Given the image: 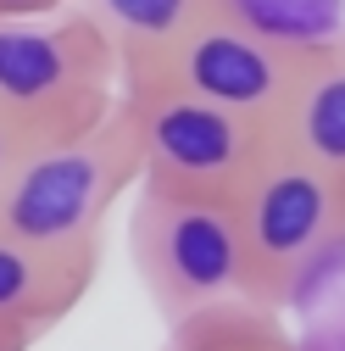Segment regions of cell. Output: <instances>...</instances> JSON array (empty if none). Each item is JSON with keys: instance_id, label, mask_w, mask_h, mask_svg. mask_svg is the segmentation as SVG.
Returning a JSON list of instances; mask_svg holds the SVG:
<instances>
[{"instance_id": "cell-1", "label": "cell", "mask_w": 345, "mask_h": 351, "mask_svg": "<svg viewBox=\"0 0 345 351\" xmlns=\"http://www.w3.org/2000/svg\"><path fill=\"white\" fill-rule=\"evenodd\" d=\"M134 184H140V145L123 106H112L84 134L28 145L17 156V167L0 184V229L51 256L101 268L106 217Z\"/></svg>"}, {"instance_id": "cell-2", "label": "cell", "mask_w": 345, "mask_h": 351, "mask_svg": "<svg viewBox=\"0 0 345 351\" xmlns=\"http://www.w3.org/2000/svg\"><path fill=\"white\" fill-rule=\"evenodd\" d=\"M234 223L245 251V301L268 313H295L323 268L345 256V195L312 162L279 140L234 195Z\"/></svg>"}, {"instance_id": "cell-3", "label": "cell", "mask_w": 345, "mask_h": 351, "mask_svg": "<svg viewBox=\"0 0 345 351\" xmlns=\"http://www.w3.org/2000/svg\"><path fill=\"white\" fill-rule=\"evenodd\" d=\"M117 51L84 12L0 17V117L34 145L95 128L117 106Z\"/></svg>"}, {"instance_id": "cell-4", "label": "cell", "mask_w": 345, "mask_h": 351, "mask_svg": "<svg viewBox=\"0 0 345 351\" xmlns=\"http://www.w3.org/2000/svg\"><path fill=\"white\" fill-rule=\"evenodd\" d=\"M128 251H134V274L162 324L245 301V251H240L234 201L134 184Z\"/></svg>"}, {"instance_id": "cell-5", "label": "cell", "mask_w": 345, "mask_h": 351, "mask_svg": "<svg viewBox=\"0 0 345 351\" xmlns=\"http://www.w3.org/2000/svg\"><path fill=\"white\" fill-rule=\"evenodd\" d=\"M117 106L140 145V184L151 190L234 201L240 184L273 145L268 123L234 117L223 106H206L195 95L162 90V84H145V78H123Z\"/></svg>"}, {"instance_id": "cell-6", "label": "cell", "mask_w": 345, "mask_h": 351, "mask_svg": "<svg viewBox=\"0 0 345 351\" xmlns=\"http://www.w3.org/2000/svg\"><path fill=\"white\" fill-rule=\"evenodd\" d=\"M307 51L279 45L273 34L251 28L240 12H229L223 0H206V6L140 62H128L123 78H145L162 90L195 95L206 106H223L234 117L268 123L284 112V95L295 84V67ZM117 78V84H123Z\"/></svg>"}, {"instance_id": "cell-7", "label": "cell", "mask_w": 345, "mask_h": 351, "mask_svg": "<svg viewBox=\"0 0 345 351\" xmlns=\"http://www.w3.org/2000/svg\"><path fill=\"white\" fill-rule=\"evenodd\" d=\"M101 268L51 256L0 229V351H34L90 295Z\"/></svg>"}, {"instance_id": "cell-8", "label": "cell", "mask_w": 345, "mask_h": 351, "mask_svg": "<svg viewBox=\"0 0 345 351\" xmlns=\"http://www.w3.org/2000/svg\"><path fill=\"white\" fill-rule=\"evenodd\" d=\"M273 140L312 162L345 195V34L301 56L284 112L273 117Z\"/></svg>"}, {"instance_id": "cell-9", "label": "cell", "mask_w": 345, "mask_h": 351, "mask_svg": "<svg viewBox=\"0 0 345 351\" xmlns=\"http://www.w3.org/2000/svg\"><path fill=\"white\" fill-rule=\"evenodd\" d=\"M284 340H290L284 313H268L256 301H229L167 324L162 351H279Z\"/></svg>"}, {"instance_id": "cell-10", "label": "cell", "mask_w": 345, "mask_h": 351, "mask_svg": "<svg viewBox=\"0 0 345 351\" xmlns=\"http://www.w3.org/2000/svg\"><path fill=\"white\" fill-rule=\"evenodd\" d=\"M206 0H73V12H84L117 51V67L151 56L162 39H172Z\"/></svg>"}, {"instance_id": "cell-11", "label": "cell", "mask_w": 345, "mask_h": 351, "mask_svg": "<svg viewBox=\"0 0 345 351\" xmlns=\"http://www.w3.org/2000/svg\"><path fill=\"white\" fill-rule=\"evenodd\" d=\"M229 12H240L251 28L273 34L279 45H295V51H318V45H334L345 34V0H223Z\"/></svg>"}, {"instance_id": "cell-12", "label": "cell", "mask_w": 345, "mask_h": 351, "mask_svg": "<svg viewBox=\"0 0 345 351\" xmlns=\"http://www.w3.org/2000/svg\"><path fill=\"white\" fill-rule=\"evenodd\" d=\"M295 306H307V329H290L301 351H345V279H334V268H323Z\"/></svg>"}, {"instance_id": "cell-13", "label": "cell", "mask_w": 345, "mask_h": 351, "mask_svg": "<svg viewBox=\"0 0 345 351\" xmlns=\"http://www.w3.org/2000/svg\"><path fill=\"white\" fill-rule=\"evenodd\" d=\"M28 145H34V140L23 134V128H17V123H6V117H0V184H6V173L17 167V156H23Z\"/></svg>"}, {"instance_id": "cell-14", "label": "cell", "mask_w": 345, "mask_h": 351, "mask_svg": "<svg viewBox=\"0 0 345 351\" xmlns=\"http://www.w3.org/2000/svg\"><path fill=\"white\" fill-rule=\"evenodd\" d=\"M73 0H0V17H51V12H67Z\"/></svg>"}, {"instance_id": "cell-15", "label": "cell", "mask_w": 345, "mask_h": 351, "mask_svg": "<svg viewBox=\"0 0 345 351\" xmlns=\"http://www.w3.org/2000/svg\"><path fill=\"white\" fill-rule=\"evenodd\" d=\"M279 351H301V346H295V340H284V346H279Z\"/></svg>"}]
</instances>
